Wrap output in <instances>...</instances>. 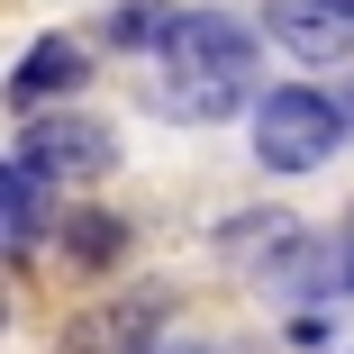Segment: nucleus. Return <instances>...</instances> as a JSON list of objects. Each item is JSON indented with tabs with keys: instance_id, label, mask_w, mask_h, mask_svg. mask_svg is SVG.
Segmentation results:
<instances>
[{
	"instance_id": "12",
	"label": "nucleus",
	"mask_w": 354,
	"mask_h": 354,
	"mask_svg": "<svg viewBox=\"0 0 354 354\" xmlns=\"http://www.w3.org/2000/svg\"><path fill=\"white\" fill-rule=\"evenodd\" d=\"M164 354H209V345H164Z\"/></svg>"
},
{
	"instance_id": "10",
	"label": "nucleus",
	"mask_w": 354,
	"mask_h": 354,
	"mask_svg": "<svg viewBox=\"0 0 354 354\" xmlns=\"http://www.w3.org/2000/svg\"><path fill=\"white\" fill-rule=\"evenodd\" d=\"M336 109H345V136H354V82H345V100H336Z\"/></svg>"
},
{
	"instance_id": "2",
	"label": "nucleus",
	"mask_w": 354,
	"mask_h": 354,
	"mask_svg": "<svg viewBox=\"0 0 354 354\" xmlns=\"http://www.w3.org/2000/svg\"><path fill=\"white\" fill-rule=\"evenodd\" d=\"M118 164V127L100 109H46V118H19L10 136V173H37V182H100Z\"/></svg>"
},
{
	"instance_id": "13",
	"label": "nucleus",
	"mask_w": 354,
	"mask_h": 354,
	"mask_svg": "<svg viewBox=\"0 0 354 354\" xmlns=\"http://www.w3.org/2000/svg\"><path fill=\"white\" fill-rule=\"evenodd\" d=\"M345 10H354V0H345Z\"/></svg>"
},
{
	"instance_id": "8",
	"label": "nucleus",
	"mask_w": 354,
	"mask_h": 354,
	"mask_svg": "<svg viewBox=\"0 0 354 354\" xmlns=\"http://www.w3.org/2000/svg\"><path fill=\"white\" fill-rule=\"evenodd\" d=\"M182 19L191 10H173V0H118V10H109V46H127V55H164L173 37H182Z\"/></svg>"
},
{
	"instance_id": "3",
	"label": "nucleus",
	"mask_w": 354,
	"mask_h": 354,
	"mask_svg": "<svg viewBox=\"0 0 354 354\" xmlns=\"http://www.w3.org/2000/svg\"><path fill=\"white\" fill-rule=\"evenodd\" d=\"M336 136H345L336 91L291 82V91H263V100H254V164H263V173H318V164L336 155Z\"/></svg>"
},
{
	"instance_id": "9",
	"label": "nucleus",
	"mask_w": 354,
	"mask_h": 354,
	"mask_svg": "<svg viewBox=\"0 0 354 354\" xmlns=\"http://www.w3.org/2000/svg\"><path fill=\"white\" fill-rule=\"evenodd\" d=\"M0 182H10V254H37L46 236H64L55 182H37V173H0Z\"/></svg>"
},
{
	"instance_id": "4",
	"label": "nucleus",
	"mask_w": 354,
	"mask_h": 354,
	"mask_svg": "<svg viewBox=\"0 0 354 354\" xmlns=\"http://www.w3.org/2000/svg\"><path fill=\"white\" fill-rule=\"evenodd\" d=\"M164 309H173L164 291H118V300H91V309H73V318H64L55 354H155Z\"/></svg>"
},
{
	"instance_id": "5",
	"label": "nucleus",
	"mask_w": 354,
	"mask_h": 354,
	"mask_svg": "<svg viewBox=\"0 0 354 354\" xmlns=\"http://www.w3.org/2000/svg\"><path fill=\"white\" fill-rule=\"evenodd\" d=\"M82 73H91V46H73V37H37V46L10 64V109H19V118H46L55 100L73 109Z\"/></svg>"
},
{
	"instance_id": "6",
	"label": "nucleus",
	"mask_w": 354,
	"mask_h": 354,
	"mask_svg": "<svg viewBox=\"0 0 354 354\" xmlns=\"http://www.w3.org/2000/svg\"><path fill=\"white\" fill-rule=\"evenodd\" d=\"M263 37L281 55H300V64H345L354 55V10H345V0H272Z\"/></svg>"
},
{
	"instance_id": "11",
	"label": "nucleus",
	"mask_w": 354,
	"mask_h": 354,
	"mask_svg": "<svg viewBox=\"0 0 354 354\" xmlns=\"http://www.w3.org/2000/svg\"><path fill=\"white\" fill-rule=\"evenodd\" d=\"M336 272H345V281H354V236H345V263H336Z\"/></svg>"
},
{
	"instance_id": "1",
	"label": "nucleus",
	"mask_w": 354,
	"mask_h": 354,
	"mask_svg": "<svg viewBox=\"0 0 354 354\" xmlns=\"http://www.w3.org/2000/svg\"><path fill=\"white\" fill-rule=\"evenodd\" d=\"M155 64H164V73H155V109L164 118H227L254 91V28L218 19V10H191L182 37Z\"/></svg>"
},
{
	"instance_id": "7",
	"label": "nucleus",
	"mask_w": 354,
	"mask_h": 354,
	"mask_svg": "<svg viewBox=\"0 0 354 354\" xmlns=\"http://www.w3.org/2000/svg\"><path fill=\"white\" fill-rule=\"evenodd\" d=\"M64 263H73V272H109L118 254H127V218H118V209H64Z\"/></svg>"
}]
</instances>
